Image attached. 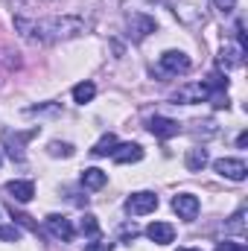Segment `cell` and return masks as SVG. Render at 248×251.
<instances>
[{"label":"cell","instance_id":"obj_1","mask_svg":"<svg viewBox=\"0 0 248 251\" xmlns=\"http://www.w3.org/2000/svg\"><path fill=\"white\" fill-rule=\"evenodd\" d=\"M15 29L32 41V44H50V41H67V38H76L79 32H85V24L79 18H47V21H35V18H26V15H15Z\"/></svg>","mask_w":248,"mask_h":251},{"label":"cell","instance_id":"obj_2","mask_svg":"<svg viewBox=\"0 0 248 251\" xmlns=\"http://www.w3.org/2000/svg\"><path fill=\"white\" fill-rule=\"evenodd\" d=\"M158 67H161V73H167V76H184L187 70L193 67V62H190V56L181 53V50H167V53L161 56Z\"/></svg>","mask_w":248,"mask_h":251},{"label":"cell","instance_id":"obj_3","mask_svg":"<svg viewBox=\"0 0 248 251\" xmlns=\"http://www.w3.org/2000/svg\"><path fill=\"white\" fill-rule=\"evenodd\" d=\"M155 207H158V196L149 193V190L131 193V196L125 199V213H131V216H146V213H152Z\"/></svg>","mask_w":248,"mask_h":251},{"label":"cell","instance_id":"obj_4","mask_svg":"<svg viewBox=\"0 0 248 251\" xmlns=\"http://www.w3.org/2000/svg\"><path fill=\"white\" fill-rule=\"evenodd\" d=\"M213 170L222 178H231V181H246L248 176L246 161H240V158H219V161H213Z\"/></svg>","mask_w":248,"mask_h":251},{"label":"cell","instance_id":"obj_5","mask_svg":"<svg viewBox=\"0 0 248 251\" xmlns=\"http://www.w3.org/2000/svg\"><path fill=\"white\" fill-rule=\"evenodd\" d=\"M175 15L184 21V24H198L204 21V0H175Z\"/></svg>","mask_w":248,"mask_h":251},{"label":"cell","instance_id":"obj_6","mask_svg":"<svg viewBox=\"0 0 248 251\" xmlns=\"http://www.w3.org/2000/svg\"><path fill=\"white\" fill-rule=\"evenodd\" d=\"M198 199L196 196H190V193H178L175 199H173V210L178 213V219H184V222H193L196 216H198Z\"/></svg>","mask_w":248,"mask_h":251},{"label":"cell","instance_id":"obj_7","mask_svg":"<svg viewBox=\"0 0 248 251\" xmlns=\"http://www.w3.org/2000/svg\"><path fill=\"white\" fill-rule=\"evenodd\" d=\"M47 231H50V237H56V240H62V243H70L73 234H76V228L70 225V219H64L59 213H50V216H47Z\"/></svg>","mask_w":248,"mask_h":251},{"label":"cell","instance_id":"obj_8","mask_svg":"<svg viewBox=\"0 0 248 251\" xmlns=\"http://www.w3.org/2000/svg\"><path fill=\"white\" fill-rule=\"evenodd\" d=\"M146 128L155 134V137H161V140H167V137H175L178 134V123L175 120H170V117H149L146 120Z\"/></svg>","mask_w":248,"mask_h":251},{"label":"cell","instance_id":"obj_9","mask_svg":"<svg viewBox=\"0 0 248 251\" xmlns=\"http://www.w3.org/2000/svg\"><path fill=\"white\" fill-rule=\"evenodd\" d=\"M146 237H149L155 246H170V243L175 240V228H173L170 222H152V225L146 228Z\"/></svg>","mask_w":248,"mask_h":251},{"label":"cell","instance_id":"obj_10","mask_svg":"<svg viewBox=\"0 0 248 251\" xmlns=\"http://www.w3.org/2000/svg\"><path fill=\"white\" fill-rule=\"evenodd\" d=\"M111 158L117 164H137L143 158V146L140 143H117V149L111 152Z\"/></svg>","mask_w":248,"mask_h":251},{"label":"cell","instance_id":"obj_11","mask_svg":"<svg viewBox=\"0 0 248 251\" xmlns=\"http://www.w3.org/2000/svg\"><path fill=\"white\" fill-rule=\"evenodd\" d=\"M128 26H131L134 41H143L149 32H155V21H152V18H146V15H140V12H134V15L128 18Z\"/></svg>","mask_w":248,"mask_h":251},{"label":"cell","instance_id":"obj_12","mask_svg":"<svg viewBox=\"0 0 248 251\" xmlns=\"http://www.w3.org/2000/svg\"><path fill=\"white\" fill-rule=\"evenodd\" d=\"M243 56H246V47H240V44H222L219 64L222 67H240L243 64Z\"/></svg>","mask_w":248,"mask_h":251},{"label":"cell","instance_id":"obj_13","mask_svg":"<svg viewBox=\"0 0 248 251\" xmlns=\"http://www.w3.org/2000/svg\"><path fill=\"white\" fill-rule=\"evenodd\" d=\"M6 193H9L15 201L24 204V201H29V199L35 196V184H32V181H9V184H6Z\"/></svg>","mask_w":248,"mask_h":251},{"label":"cell","instance_id":"obj_14","mask_svg":"<svg viewBox=\"0 0 248 251\" xmlns=\"http://www.w3.org/2000/svg\"><path fill=\"white\" fill-rule=\"evenodd\" d=\"M201 100H207V91H204V85H201V82H198V85H187V88H181V91L175 94V102H181V105L201 102Z\"/></svg>","mask_w":248,"mask_h":251},{"label":"cell","instance_id":"obj_15","mask_svg":"<svg viewBox=\"0 0 248 251\" xmlns=\"http://www.w3.org/2000/svg\"><path fill=\"white\" fill-rule=\"evenodd\" d=\"M184 164H187V170H190V173H201V170L207 167V149H201V146L190 149V152H187V158H184Z\"/></svg>","mask_w":248,"mask_h":251},{"label":"cell","instance_id":"obj_16","mask_svg":"<svg viewBox=\"0 0 248 251\" xmlns=\"http://www.w3.org/2000/svg\"><path fill=\"white\" fill-rule=\"evenodd\" d=\"M105 181H108V176L102 170H97V167L82 173V187L85 190H99V187H105Z\"/></svg>","mask_w":248,"mask_h":251},{"label":"cell","instance_id":"obj_17","mask_svg":"<svg viewBox=\"0 0 248 251\" xmlns=\"http://www.w3.org/2000/svg\"><path fill=\"white\" fill-rule=\"evenodd\" d=\"M114 149H117V134H111V131H108V134H102V137L94 143L91 155H94V158H105V155H111Z\"/></svg>","mask_w":248,"mask_h":251},{"label":"cell","instance_id":"obj_18","mask_svg":"<svg viewBox=\"0 0 248 251\" xmlns=\"http://www.w3.org/2000/svg\"><path fill=\"white\" fill-rule=\"evenodd\" d=\"M94 97H97V85H94V82H79V85L73 88V102H79V105L91 102Z\"/></svg>","mask_w":248,"mask_h":251},{"label":"cell","instance_id":"obj_19","mask_svg":"<svg viewBox=\"0 0 248 251\" xmlns=\"http://www.w3.org/2000/svg\"><path fill=\"white\" fill-rule=\"evenodd\" d=\"M79 231L88 234V237H97V234H99V222H97V216H94V213H85V216L79 219Z\"/></svg>","mask_w":248,"mask_h":251},{"label":"cell","instance_id":"obj_20","mask_svg":"<svg viewBox=\"0 0 248 251\" xmlns=\"http://www.w3.org/2000/svg\"><path fill=\"white\" fill-rule=\"evenodd\" d=\"M47 152H50L53 158H70V155H73V143H62V140H53V143L47 146Z\"/></svg>","mask_w":248,"mask_h":251},{"label":"cell","instance_id":"obj_21","mask_svg":"<svg viewBox=\"0 0 248 251\" xmlns=\"http://www.w3.org/2000/svg\"><path fill=\"white\" fill-rule=\"evenodd\" d=\"M243 219H246V207H240V210L231 216V222H228V231H231V234H243V231H246V222H243Z\"/></svg>","mask_w":248,"mask_h":251},{"label":"cell","instance_id":"obj_22","mask_svg":"<svg viewBox=\"0 0 248 251\" xmlns=\"http://www.w3.org/2000/svg\"><path fill=\"white\" fill-rule=\"evenodd\" d=\"M18 237H21L18 225H0V240H6V243H18Z\"/></svg>","mask_w":248,"mask_h":251},{"label":"cell","instance_id":"obj_23","mask_svg":"<svg viewBox=\"0 0 248 251\" xmlns=\"http://www.w3.org/2000/svg\"><path fill=\"white\" fill-rule=\"evenodd\" d=\"M216 251H248L246 243H234V240H225V243H219Z\"/></svg>","mask_w":248,"mask_h":251},{"label":"cell","instance_id":"obj_24","mask_svg":"<svg viewBox=\"0 0 248 251\" xmlns=\"http://www.w3.org/2000/svg\"><path fill=\"white\" fill-rule=\"evenodd\" d=\"M114 249V243H105V240H97V243H88L85 251H111Z\"/></svg>","mask_w":248,"mask_h":251},{"label":"cell","instance_id":"obj_25","mask_svg":"<svg viewBox=\"0 0 248 251\" xmlns=\"http://www.w3.org/2000/svg\"><path fill=\"white\" fill-rule=\"evenodd\" d=\"M216 9H219L222 15H231V12L237 9V0H216Z\"/></svg>","mask_w":248,"mask_h":251},{"label":"cell","instance_id":"obj_26","mask_svg":"<svg viewBox=\"0 0 248 251\" xmlns=\"http://www.w3.org/2000/svg\"><path fill=\"white\" fill-rule=\"evenodd\" d=\"M246 143H248V134H246V131H243V134L237 137V146H240V149H246Z\"/></svg>","mask_w":248,"mask_h":251},{"label":"cell","instance_id":"obj_27","mask_svg":"<svg viewBox=\"0 0 248 251\" xmlns=\"http://www.w3.org/2000/svg\"><path fill=\"white\" fill-rule=\"evenodd\" d=\"M178 251H201V249H193V246H187V249H178Z\"/></svg>","mask_w":248,"mask_h":251},{"label":"cell","instance_id":"obj_28","mask_svg":"<svg viewBox=\"0 0 248 251\" xmlns=\"http://www.w3.org/2000/svg\"><path fill=\"white\" fill-rule=\"evenodd\" d=\"M0 167H3V152H0Z\"/></svg>","mask_w":248,"mask_h":251}]
</instances>
